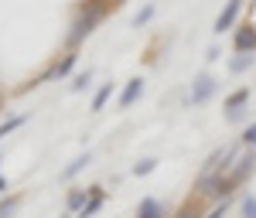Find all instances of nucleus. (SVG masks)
I'll return each mask as SVG.
<instances>
[{
    "label": "nucleus",
    "mask_w": 256,
    "mask_h": 218,
    "mask_svg": "<svg viewBox=\"0 0 256 218\" xmlns=\"http://www.w3.org/2000/svg\"><path fill=\"white\" fill-rule=\"evenodd\" d=\"M102 14H106L102 7H89V10H86V14H82V17L76 20V24H72V34H68V38H72V44H79V41L86 38V34H92Z\"/></svg>",
    "instance_id": "nucleus-1"
},
{
    "label": "nucleus",
    "mask_w": 256,
    "mask_h": 218,
    "mask_svg": "<svg viewBox=\"0 0 256 218\" xmlns=\"http://www.w3.org/2000/svg\"><path fill=\"white\" fill-rule=\"evenodd\" d=\"M239 7H242V0H229L226 3V10L216 17V34H222V31H229L232 24H236V17H239Z\"/></svg>",
    "instance_id": "nucleus-2"
},
{
    "label": "nucleus",
    "mask_w": 256,
    "mask_h": 218,
    "mask_svg": "<svg viewBox=\"0 0 256 218\" xmlns=\"http://www.w3.org/2000/svg\"><path fill=\"white\" fill-rule=\"evenodd\" d=\"M212 92H216V79H212V75H198L195 85H192V102L212 99Z\"/></svg>",
    "instance_id": "nucleus-3"
},
{
    "label": "nucleus",
    "mask_w": 256,
    "mask_h": 218,
    "mask_svg": "<svg viewBox=\"0 0 256 218\" xmlns=\"http://www.w3.org/2000/svg\"><path fill=\"white\" fill-rule=\"evenodd\" d=\"M140 96H144V79H130L126 89H123V96H120V109H130Z\"/></svg>",
    "instance_id": "nucleus-4"
},
{
    "label": "nucleus",
    "mask_w": 256,
    "mask_h": 218,
    "mask_svg": "<svg viewBox=\"0 0 256 218\" xmlns=\"http://www.w3.org/2000/svg\"><path fill=\"white\" fill-rule=\"evenodd\" d=\"M256 48V24H242L236 31V51H253Z\"/></svg>",
    "instance_id": "nucleus-5"
},
{
    "label": "nucleus",
    "mask_w": 256,
    "mask_h": 218,
    "mask_svg": "<svg viewBox=\"0 0 256 218\" xmlns=\"http://www.w3.org/2000/svg\"><path fill=\"white\" fill-rule=\"evenodd\" d=\"M137 218H168V212H164V205L154 198H144L137 208Z\"/></svg>",
    "instance_id": "nucleus-6"
},
{
    "label": "nucleus",
    "mask_w": 256,
    "mask_h": 218,
    "mask_svg": "<svg viewBox=\"0 0 256 218\" xmlns=\"http://www.w3.org/2000/svg\"><path fill=\"white\" fill-rule=\"evenodd\" d=\"M102 198H106V195H102V188H89V201H86V208L79 212V218H92V215L99 212Z\"/></svg>",
    "instance_id": "nucleus-7"
},
{
    "label": "nucleus",
    "mask_w": 256,
    "mask_h": 218,
    "mask_svg": "<svg viewBox=\"0 0 256 218\" xmlns=\"http://www.w3.org/2000/svg\"><path fill=\"white\" fill-rule=\"evenodd\" d=\"M72 65H76V51H72V55H65V58H62L58 65H55V68H52V72H48V75H44V79H41V82H52V79H65V75L72 72Z\"/></svg>",
    "instance_id": "nucleus-8"
},
{
    "label": "nucleus",
    "mask_w": 256,
    "mask_h": 218,
    "mask_svg": "<svg viewBox=\"0 0 256 218\" xmlns=\"http://www.w3.org/2000/svg\"><path fill=\"white\" fill-rule=\"evenodd\" d=\"M246 102H250V89H236V92H232V96L226 99V109L232 113V109H242Z\"/></svg>",
    "instance_id": "nucleus-9"
},
{
    "label": "nucleus",
    "mask_w": 256,
    "mask_h": 218,
    "mask_svg": "<svg viewBox=\"0 0 256 218\" xmlns=\"http://www.w3.org/2000/svg\"><path fill=\"white\" fill-rule=\"evenodd\" d=\"M110 96H113V82H106V85L99 89L96 96H92V113H99V109L106 106V99H110Z\"/></svg>",
    "instance_id": "nucleus-10"
},
{
    "label": "nucleus",
    "mask_w": 256,
    "mask_h": 218,
    "mask_svg": "<svg viewBox=\"0 0 256 218\" xmlns=\"http://www.w3.org/2000/svg\"><path fill=\"white\" fill-rule=\"evenodd\" d=\"M250 65H253V51H239V58L229 61V68H232V72H246Z\"/></svg>",
    "instance_id": "nucleus-11"
},
{
    "label": "nucleus",
    "mask_w": 256,
    "mask_h": 218,
    "mask_svg": "<svg viewBox=\"0 0 256 218\" xmlns=\"http://www.w3.org/2000/svg\"><path fill=\"white\" fill-rule=\"evenodd\" d=\"M82 167H89V154H82V157H76V160H72V164L65 167V174H62V178H76V174H79Z\"/></svg>",
    "instance_id": "nucleus-12"
},
{
    "label": "nucleus",
    "mask_w": 256,
    "mask_h": 218,
    "mask_svg": "<svg viewBox=\"0 0 256 218\" xmlns=\"http://www.w3.org/2000/svg\"><path fill=\"white\" fill-rule=\"evenodd\" d=\"M68 208H72V212H82V208H86V191H72V195H68Z\"/></svg>",
    "instance_id": "nucleus-13"
},
{
    "label": "nucleus",
    "mask_w": 256,
    "mask_h": 218,
    "mask_svg": "<svg viewBox=\"0 0 256 218\" xmlns=\"http://www.w3.org/2000/svg\"><path fill=\"white\" fill-rule=\"evenodd\" d=\"M20 123H24V116H10V119H7V123H0V140L7 137V133H10V130H18Z\"/></svg>",
    "instance_id": "nucleus-14"
},
{
    "label": "nucleus",
    "mask_w": 256,
    "mask_h": 218,
    "mask_svg": "<svg viewBox=\"0 0 256 218\" xmlns=\"http://www.w3.org/2000/svg\"><path fill=\"white\" fill-rule=\"evenodd\" d=\"M18 212V198H7V201H0V218H10Z\"/></svg>",
    "instance_id": "nucleus-15"
},
{
    "label": "nucleus",
    "mask_w": 256,
    "mask_h": 218,
    "mask_svg": "<svg viewBox=\"0 0 256 218\" xmlns=\"http://www.w3.org/2000/svg\"><path fill=\"white\" fill-rule=\"evenodd\" d=\"M242 218H256V198L253 195L242 198Z\"/></svg>",
    "instance_id": "nucleus-16"
},
{
    "label": "nucleus",
    "mask_w": 256,
    "mask_h": 218,
    "mask_svg": "<svg viewBox=\"0 0 256 218\" xmlns=\"http://www.w3.org/2000/svg\"><path fill=\"white\" fill-rule=\"evenodd\" d=\"M154 167H158V160H140V164H134V174H150V171H154Z\"/></svg>",
    "instance_id": "nucleus-17"
},
{
    "label": "nucleus",
    "mask_w": 256,
    "mask_h": 218,
    "mask_svg": "<svg viewBox=\"0 0 256 218\" xmlns=\"http://www.w3.org/2000/svg\"><path fill=\"white\" fill-rule=\"evenodd\" d=\"M242 143H246L250 150H256V123H253V126H246V133H242Z\"/></svg>",
    "instance_id": "nucleus-18"
},
{
    "label": "nucleus",
    "mask_w": 256,
    "mask_h": 218,
    "mask_svg": "<svg viewBox=\"0 0 256 218\" xmlns=\"http://www.w3.org/2000/svg\"><path fill=\"white\" fill-rule=\"evenodd\" d=\"M150 14H154V7H144L137 17H134V24H137V27H140V24H147V20H150Z\"/></svg>",
    "instance_id": "nucleus-19"
},
{
    "label": "nucleus",
    "mask_w": 256,
    "mask_h": 218,
    "mask_svg": "<svg viewBox=\"0 0 256 218\" xmlns=\"http://www.w3.org/2000/svg\"><path fill=\"white\" fill-rule=\"evenodd\" d=\"M226 212H229V201H222L218 208H212V212H208L205 218H226Z\"/></svg>",
    "instance_id": "nucleus-20"
},
{
    "label": "nucleus",
    "mask_w": 256,
    "mask_h": 218,
    "mask_svg": "<svg viewBox=\"0 0 256 218\" xmlns=\"http://www.w3.org/2000/svg\"><path fill=\"white\" fill-rule=\"evenodd\" d=\"M89 85V72H82V75H76V82H72V89L79 92V89H86Z\"/></svg>",
    "instance_id": "nucleus-21"
},
{
    "label": "nucleus",
    "mask_w": 256,
    "mask_h": 218,
    "mask_svg": "<svg viewBox=\"0 0 256 218\" xmlns=\"http://www.w3.org/2000/svg\"><path fill=\"white\" fill-rule=\"evenodd\" d=\"M178 218H198V212L188 205V208H181V215H178Z\"/></svg>",
    "instance_id": "nucleus-22"
},
{
    "label": "nucleus",
    "mask_w": 256,
    "mask_h": 218,
    "mask_svg": "<svg viewBox=\"0 0 256 218\" xmlns=\"http://www.w3.org/2000/svg\"><path fill=\"white\" fill-rule=\"evenodd\" d=\"M4 191H7V181H4V178H0V195H4Z\"/></svg>",
    "instance_id": "nucleus-23"
}]
</instances>
